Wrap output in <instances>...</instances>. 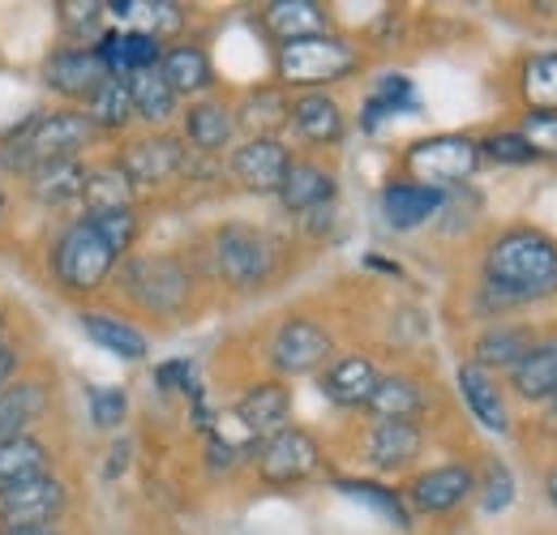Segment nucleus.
Masks as SVG:
<instances>
[{"label": "nucleus", "mask_w": 557, "mask_h": 535, "mask_svg": "<svg viewBox=\"0 0 557 535\" xmlns=\"http://www.w3.org/2000/svg\"><path fill=\"white\" fill-rule=\"evenodd\" d=\"M557 291V240L536 227L502 232L485 253V300L493 309L545 300Z\"/></svg>", "instance_id": "nucleus-1"}, {"label": "nucleus", "mask_w": 557, "mask_h": 535, "mask_svg": "<svg viewBox=\"0 0 557 535\" xmlns=\"http://www.w3.org/2000/svg\"><path fill=\"white\" fill-rule=\"evenodd\" d=\"M121 266V258L95 236V227L77 214L70 219L57 236H52V249H48V270H52V278H57V287L61 291H70V296H90V291H99L112 274Z\"/></svg>", "instance_id": "nucleus-2"}, {"label": "nucleus", "mask_w": 557, "mask_h": 535, "mask_svg": "<svg viewBox=\"0 0 557 535\" xmlns=\"http://www.w3.org/2000/svg\"><path fill=\"white\" fill-rule=\"evenodd\" d=\"M360 69V52L351 48L348 39L339 35H313V39H296V43H283L275 52V73L283 86H296L300 95L305 90H326L335 82H344Z\"/></svg>", "instance_id": "nucleus-3"}, {"label": "nucleus", "mask_w": 557, "mask_h": 535, "mask_svg": "<svg viewBox=\"0 0 557 535\" xmlns=\"http://www.w3.org/2000/svg\"><path fill=\"white\" fill-rule=\"evenodd\" d=\"M214 270L227 287L236 291H253L275 274V240L249 223H227L214 232Z\"/></svg>", "instance_id": "nucleus-4"}, {"label": "nucleus", "mask_w": 557, "mask_h": 535, "mask_svg": "<svg viewBox=\"0 0 557 535\" xmlns=\"http://www.w3.org/2000/svg\"><path fill=\"white\" fill-rule=\"evenodd\" d=\"M121 287L146 313L176 318L194 291V274L176 258H129L121 266Z\"/></svg>", "instance_id": "nucleus-5"}, {"label": "nucleus", "mask_w": 557, "mask_h": 535, "mask_svg": "<svg viewBox=\"0 0 557 535\" xmlns=\"http://www.w3.org/2000/svg\"><path fill=\"white\" fill-rule=\"evenodd\" d=\"M404 167L417 185H429V189H442L446 185H463L476 176L481 167V146L463 134H437L424 137V141H412L408 154H404Z\"/></svg>", "instance_id": "nucleus-6"}, {"label": "nucleus", "mask_w": 557, "mask_h": 535, "mask_svg": "<svg viewBox=\"0 0 557 535\" xmlns=\"http://www.w3.org/2000/svg\"><path fill=\"white\" fill-rule=\"evenodd\" d=\"M65 510H70V484L61 475L0 484V527H57Z\"/></svg>", "instance_id": "nucleus-7"}, {"label": "nucleus", "mask_w": 557, "mask_h": 535, "mask_svg": "<svg viewBox=\"0 0 557 535\" xmlns=\"http://www.w3.org/2000/svg\"><path fill=\"white\" fill-rule=\"evenodd\" d=\"M253 468L271 488H287V484H300L322 468V446H318L313 433L287 424L283 433L253 446Z\"/></svg>", "instance_id": "nucleus-8"}, {"label": "nucleus", "mask_w": 557, "mask_h": 535, "mask_svg": "<svg viewBox=\"0 0 557 535\" xmlns=\"http://www.w3.org/2000/svg\"><path fill=\"white\" fill-rule=\"evenodd\" d=\"M112 163L125 172V181L134 189H159L189 167V146L172 134H146L134 137Z\"/></svg>", "instance_id": "nucleus-9"}, {"label": "nucleus", "mask_w": 557, "mask_h": 535, "mask_svg": "<svg viewBox=\"0 0 557 535\" xmlns=\"http://www.w3.org/2000/svg\"><path fill=\"white\" fill-rule=\"evenodd\" d=\"M331 356H335V343L313 318H287L271 338V364L283 377L318 373L331 364Z\"/></svg>", "instance_id": "nucleus-10"}, {"label": "nucleus", "mask_w": 557, "mask_h": 535, "mask_svg": "<svg viewBox=\"0 0 557 535\" xmlns=\"http://www.w3.org/2000/svg\"><path fill=\"white\" fill-rule=\"evenodd\" d=\"M108 73L99 65V57H95V48H52L48 57H44V65H39V82H44V90L48 95H57L61 103H86L95 90H99V82H103Z\"/></svg>", "instance_id": "nucleus-11"}, {"label": "nucleus", "mask_w": 557, "mask_h": 535, "mask_svg": "<svg viewBox=\"0 0 557 535\" xmlns=\"http://www.w3.org/2000/svg\"><path fill=\"white\" fill-rule=\"evenodd\" d=\"M287 167H292V154L278 137H249L227 159L232 181H240L249 194H278Z\"/></svg>", "instance_id": "nucleus-12"}, {"label": "nucleus", "mask_w": 557, "mask_h": 535, "mask_svg": "<svg viewBox=\"0 0 557 535\" xmlns=\"http://www.w3.org/2000/svg\"><path fill=\"white\" fill-rule=\"evenodd\" d=\"M232 420H236L253 441H267V437L283 433L287 420H292V390H287L283 382H258V386H249V390L236 399Z\"/></svg>", "instance_id": "nucleus-13"}, {"label": "nucleus", "mask_w": 557, "mask_h": 535, "mask_svg": "<svg viewBox=\"0 0 557 535\" xmlns=\"http://www.w3.org/2000/svg\"><path fill=\"white\" fill-rule=\"evenodd\" d=\"M472 493H476V475H472V468H463V463L429 468L408 484V501L417 506L420 514H450Z\"/></svg>", "instance_id": "nucleus-14"}, {"label": "nucleus", "mask_w": 557, "mask_h": 535, "mask_svg": "<svg viewBox=\"0 0 557 535\" xmlns=\"http://www.w3.org/2000/svg\"><path fill=\"white\" fill-rule=\"evenodd\" d=\"M95 57L108 77H134L141 69H159V57H163V43L150 39L146 30H103L99 43H95Z\"/></svg>", "instance_id": "nucleus-15"}, {"label": "nucleus", "mask_w": 557, "mask_h": 535, "mask_svg": "<svg viewBox=\"0 0 557 535\" xmlns=\"http://www.w3.org/2000/svg\"><path fill=\"white\" fill-rule=\"evenodd\" d=\"M424 433L417 420H382L364 437V463L373 471H408L417 463Z\"/></svg>", "instance_id": "nucleus-16"}, {"label": "nucleus", "mask_w": 557, "mask_h": 535, "mask_svg": "<svg viewBox=\"0 0 557 535\" xmlns=\"http://www.w3.org/2000/svg\"><path fill=\"white\" fill-rule=\"evenodd\" d=\"M48 411H52V390H48L44 377H13L0 390V441L35 433V424Z\"/></svg>", "instance_id": "nucleus-17"}, {"label": "nucleus", "mask_w": 557, "mask_h": 535, "mask_svg": "<svg viewBox=\"0 0 557 535\" xmlns=\"http://www.w3.org/2000/svg\"><path fill=\"white\" fill-rule=\"evenodd\" d=\"M26 185V194L35 206L44 210H61L70 201H82V189H86V163L82 159H57V163H39L30 172L17 176Z\"/></svg>", "instance_id": "nucleus-18"}, {"label": "nucleus", "mask_w": 557, "mask_h": 535, "mask_svg": "<svg viewBox=\"0 0 557 535\" xmlns=\"http://www.w3.org/2000/svg\"><path fill=\"white\" fill-rule=\"evenodd\" d=\"M287 125L305 137L309 146H335V141L344 137V129H348L339 99H331L326 90H305V95H296L292 108H287Z\"/></svg>", "instance_id": "nucleus-19"}, {"label": "nucleus", "mask_w": 557, "mask_h": 535, "mask_svg": "<svg viewBox=\"0 0 557 535\" xmlns=\"http://www.w3.org/2000/svg\"><path fill=\"white\" fill-rule=\"evenodd\" d=\"M335 194H339L335 172L322 167V163H313V159H292V167H287V176L278 185V201L292 214H313V210L331 206Z\"/></svg>", "instance_id": "nucleus-20"}, {"label": "nucleus", "mask_w": 557, "mask_h": 535, "mask_svg": "<svg viewBox=\"0 0 557 535\" xmlns=\"http://www.w3.org/2000/svg\"><path fill=\"white\" fill-rule=\"evenodd\" d=\"M77 326H82V335L90 338L99 351H108V356H116V360L138 364V360H146V351H150V338L141 335L134 322L116 318V313L82 309V313H77Z\"/></svg>", "instance_id": "nucleus-21"}, {"label": "nucleus", "mask_w": 557, "mask_h": 535, "mask_svg": "<svg viewBox=\"0 0 557 535\" xmlns=\"http://www.w3.org/2000/svg\"><path fill=\"white\" fill-rule=\"evenodd\" d=\"M377 377L382 373H377V364L369 356H339V360H331L322 369L318 390L335 407H364L369 395H373V386H377Z\"/></svg>", "instance_id": "nucleus-22"}, {"label": "nucleus", "mask_w": 557, "mask_h": 535, "mask_svg": "<svg viewBox=\"0 0 557 535\" xmlns=\"http://www.w3.org/2000/svg\"><path fill=\"white\" fill-rule=\"evenodd\" d=\"M236 137V112L223 99H198L185 108V141L198 154H223Z\"/></svg>", "instance_id": "nucleus-23"}, {"label": "nucleus", "mask_w": 557, "mask_h": 535, "mask_svg": "<svg viewBox=\"0 0 557 535\" xmlns=\"http://www.w3.org/2000/svg\"><path fill=\"white\" fill-rule=\"evenodd\" d=\"M442 206H446V194L417 185V181H395V185L382 189V214L395 232H412L420 223H429Z\"/></svg>", "instance_id": "nucleus-24"}, {"label": "nucleus", "mask_w": 557, "mask_h": 535, "mask_svg": "<svg viewBox=\"0 0 557 535\" xmlns=\"http://www.w3.org/2000/svg\"><path fill=\"white\" fill-rule=\"evenodd\" d=\"M262 26L267 35L283 43H296V39H313V35H326L331 30V17L318 0H275L262 9Z\"/></svg>", "instance_id": "nucleus-25"}, {"label": "nucleus", "mask_w": 557, "mask_h": 535, "mask_svg": "<svg viewBox=\"0 0 557 535\" xmlns=\"http://www.w3.org/2000/svg\"><path fill=\"white\" fill-rule=\"evenodd\" d=\"M159 73L176 90V99L207 95L210 86H214V65H210L207 48H198V43H172V48H163Z\"/></svg>", "instance_id": "nucleus-26"}, {"label": "nucleus", "mask_w": 557, "mask_h": 535, "mask_svg": "<svg viewBox=\"0 0 557 535\" xmlns=\"http://www.w3.org/2000/svg\"><path fill=\"white\" fill-rule=\"evenodd\" d=\"M510 386L523 402H557V338L532 343V351L510 369Z\"/></svg>", "instance_id": "nucleus-27"}, {"label": "nucleus", "mask_w": 557, "mask_h": 535, "mask_svg": "<svg viewBox=\"0 0 557 535\" xmlns=\"http://www.w3.org/2000/svg\"><path fill=\"white\" fill-rule=\"evenodd\" d=\"M459 395L468 402V411L485 424L488 433H510V415H506V399L502 386L488 377L481 364H459Z\"/></svg>", "instance_id": "nucleus-28"}, {"label": "nucleus", "mask_w": 557, "mask_h": 535, "mask_svg": "<svg viewBox=\"0 0 557 535\" xmlns=\"http://www.w3.org/2000/svg\"><path fill=\"white\" fill-rule=\"evenodd\" d=\"M82 116L90 121L95 134H125L134 125V99L125 77H103L99 90L82 103Z\"/></svg>", "instance_id": "nucleus-29"}, {"label": "nucleus", "mask_w": 557, "mask_h": 535, "mask_svg": "<svg viewBox=\"0 0 557 535\" xmlns=\"http://www.w3.org/2000/svg\"><path fill=\"white\" fill-rule=\"evenodd\" d=\"M125 82H129V99H134V121H141V125L163 129V125L181 112V99H176V90L163 82L159 69H141L134 77H125Z\"/></svg>", "instance_id": "nucleus-30"}, {"label": "nucleus", "mask_w": 557, "mask_h": 535, "mask_svg": "<svg viewBox=\"0 0 557 535\" xmlns=\"http://www.w3.org/2000/svg\"><path fill=\"white\" fill-rule=\"evenodd\" d=\"M417 108H420V99H417L412 77H404V73H382L377 86H373V95L364 99L360 125H364L369 134H377L382 121H391V116H399V112H417Z\"/></svg>", "instance_id": "nucleus-31"}, {"label": "nucleus", "mask_w": 557, "mask_h": 535, "mask_svg": "<svg viewBox=\"0 0 557 535\" xmlns=\"http://www.w3.org/2000/svg\"><path fill=\"white\" fill-rule=\"evenodd\" d=\"M52 446L35 433L26 437H4L0 441V484H17V480H35V475H52Z\"/></svg>", "instance_id": "nucleus-32"}, {"label": "nucleus", "mask_w": 557, "mask_h": 535, "mask_svg": "<svg viewBox=\"0 0 557 535\" xmlns=\"http://www.w3.org/2000/svg\"><path fill=\"white\" fill-rule=\"evenodd\" d=\"M532 331L528 326H488L485 335H476L472 343V364H481V369H515L528 351H532Z\"/></svg>", "instance_id": "nucleus-33"}, {"label": "nucleus", "mask_w": 557, "mask_h": 535, "mask_svg": "<svg viewBox=\"0 0 557 535\" xmlns=\"http://www.w3.org/2000/svg\"><path fill=\"white\" fill-rule=\"evenodd\" d=\"M364 411L382 424V420H417L424 411V390L412 377H377L373 395L364 402Z\"/></svg>", "instance_id": "nucleus-34"}, {"label": "nucleus", "mask_w": 557, "mask_h": 535, "mask_svg": "<svg viewBox=\"0 0 557 535\" xmlns=\"http://www.w3.org/2000/svg\"><path fill=\"white\" fill-rule=\"evenodd\" d=\"M57 26L70 39V48H95L108 30V4L103 0H57Z\"/></svg>", "instance_id": "nucleus-35"}, {"label": "nucleus", "mask_w": 557, "mask_h": 535, "mask_svg": "<svg viewBox=\"0 0 557 535\" xmlns=\"http://www.w3.org/2000/svg\"><path fill=\"white\" fill-rule=\"evenodd\" d=\"M287 99L278 86H258L245 95V103L236 108V129H249V137H275V129L287 125Z\"/></svg>", "instance_id": "nucleus-36"}, {"label": "nucleus", "mask_w": 557, "mask_h": 535, "mask_svg": "<svg viewBox=\"0 0 557 535\" xmlns=\"http://www.w3.org/2000/svg\"><path fill=\"white\" fill-rule=\"evenodd\" d=\"M335 488H339L344 497L364 501L369 510H377V514H382L391 527H399V532H408V527H412V510H408V501H404L395 488L373 484V480H335Z\"/></svg>", "instance_id": "nucleus-37"}, {"label": "nucleus", "mask_w": 557, "mask_h": 535, "mask_svg": "<svg viewBox=\"0 0 557 535\" xmlns=\"http://www.w3.org/2000/svg\"><path fill=\"white\" fill-rule=\"evenodd\" d=\"M519 90L532 112H557V52L528 57L523 73H519Z\"/></svg>", "instance_id": "nucleus-38"}, {"label": "nucleus", "mask_w": 557, "mask_h": 535, "mask_svg": "<svg viewBox=\"0 0 557 535\" xmlns=\"http://www.w3.org/2000/svg\"><path fill=\"white\" fill-rule=\"evenodd\" d=\"M82 219L95 227V236H99L116 258H125V253L138 245L141 219H138V210H134V206H116V210H86Z\"/></svg>", "instance_id": "nucleus-39"}, {"label": "nucleus", "mask_w": 557, "mask_h": 535, "mask_svg": "<svg viewBox=\"0 0 557 535\" xmlns=\"http://www.w3.org/2000/svg\"><path fill=\"white\" fill-rule=\"evenodd\" d=\"M86 210H116V206H134V185L125 181V172L116 163H95L86 167V189H82Z\"/></svg>", "instance_id": "nucleus-40"}, {"label": "nucleus", "mask_w": 557, "mask_h": 535, "mask_svg": "<svg viewBox=\"0 0 557 535\" xmlns=\"http://www.w3.org/2000/svg\"><path fill=\"white\" fill-rule=\"evenodd\" d=\"M86 402H90V420L95 428H121L125 411H129V395L121 386H90L86 390Z\"/></svg>", "instance_id": "nucleus-41"}, {"label": "nucleus", "mask_w": 557, "mask_h": 535, "mask_svg": "<svg viewBox=\"0 0 557 535\" xmlns=\"http://www.w3.org/2000/svg\"><path fill=\"white\" fill-rule=\"evenodd\" d=\"M476 488H481V506H485L488 514H497V510H506L515 501V475L497 459L485 468V480H476Z\"/></svg>", "instance_id": "nucleus-42"}, {"label": "nucleus", "mask_w": 557, "mask_h": 535, "mask_svg": "<svg viewBox=\"0 0 557 535\" xmlns=\"http://www.w3.org/2000/svg\"><path fill=\"white\" fill-rule=\"evenodd\" d=\"M519 137L532 146V154L541 159H557V112H532L528 121H523V129Z\"/></svg>", "instance_id": "nucleus-43"}, {"label": "nucleus", "mask_w": 557, "mask_h": 535, "mask_svg": "<svg viewBox=\"0 0 557 535\" xmlns=\"http://www.w3.org/2000/svg\"><path fill=\"white\" fill-rule=\"evenodd\" d=\"M476 146H481V159H497V163H515V167H519V163H532V159H536V154H532V146H528L523 137H519V134H506V129H502V134L481 137Z\"/></svg>", "instance_id": "nucleus-44"}, {"label": "nucleus", "mask_w": 557, "mask_h": 535, "mask_svg": "<svg viewBox=\"0 0 557 535\" xmlns=\"http://www.w3.org/2000/svg\"><path fill=\"white\" fill-rule=\"evenodd\" d=\"M154 382H159V390H185V395L198 399V377H194V364H189V360H168V364H159V369H154Z\"/></svg>", "instance_id": "nucleus-45"}, {"label": "nucleus", "mask_w": 557, "mask_h": 535, "mask_svg": "<svg viewBox=\"0 0 557 535\" xmlns=\"http://www.w3.org/2000/svg\"><path fill=\"white\" fill-rule=\"evenodd\" d=\"M17 364H22V356H17V347L9 343V338H0V390L17 377Z\"/></svg>", "instance_id": "nucleus-46"}, {"label": "nucleus", "mask_w": 557, "mask_h": 535, "mask_svg": "<svg viewBox=\"0 0 557 535\" xmlns=\"http://www.w3.org/2000/svg\"><path fill=\"white\" fill-rule=\"evenodd\" d=\"M129 450H134L129 441H116V446L108 450V455H112V459H108V471H103L108 480H116V475H125V468H129Z\"/></svg>", "instance_id": "nucleus-47"}, {"label": "nucleus", "mask_w": 557, "mask_h": 535, "mask_svg": "<svg viewBox=\"0 0 557 535\" xmlns=\"http://www.w3.org/2000/svg\"><path fill=\"white\" fill-rule=\"evenodd\" d=\"M0 535H65V527H0Z\"/></svg>", "instance_id": "nucleus-48"}, {"label": "nucleus", "mask_w": 557, "mask_h": 535, "mask_svg": "<svg viewBox=\"0 0 557 535\" xmlns=\"http://www.w3.org/2000/svg\"><path fill=\"white\" fill-rule=\"evenodd\" d=\"M549 501H554V506H557V471H554V475H549Z\"/></svg>", "instance_id": "nucleus-49"}, {"label": "nucleus", "mask_w": 557, "mask_h": 535, "mask_svg": "<svg viewBox=\"0 0 557 535\" xmlns=\"http://www.w3.org/2000/svg\"><path fill=\"white\" fill-rule=\"evenodd\" d=\"M4 210H9V201H4V194H0V223H4Z\"/></svg>", "instance_id": "nucleus-50"}, {"label": "nucleus", "mask_w": 557, "mask_h": 535, "mask_svg": "<svg viewBox=\"0 0 557 535\" xmlns=\"http://www.w3.org/2000/svg\"><path fill=\"white\" fill-rule=\"evenodd\" d=\"M4 176H9V167H4V159H0V181H4Z\"/></svg>", "instance_id": "nucleus-51"}, {"label": "nucleus", "mask_w": 557, "mask_h": 535, "mask_svg": "<svg viewBox=\"0 0 557 535\" xmlns=\"http://www.w3.org/2000/svg\"><path fill=\"white\" fill-rule=\"evenodd\" d=\"M0 338H4V313H0Z\"/></svg>", "instance_id": "nucleus-52"}, {"label": "nucleus", "mask_w": 557, "mask_h": 535, "mask_svg": "<svg viewBox=\"0 0 557 535\" xmlns=\"http://www.w3.org/2000/svg\"><path fill=\"white\" fill-rule=\"evenodd\" d=\"M549 411H554V415H557V402H549Z\"/></svg>", "instance_id": "nucleus-53"}]
</instances>
